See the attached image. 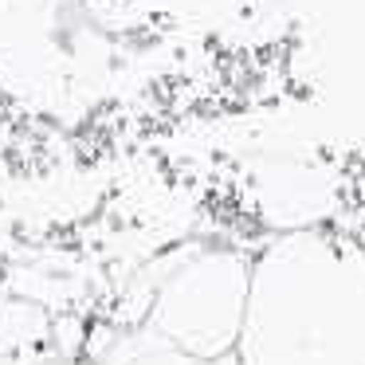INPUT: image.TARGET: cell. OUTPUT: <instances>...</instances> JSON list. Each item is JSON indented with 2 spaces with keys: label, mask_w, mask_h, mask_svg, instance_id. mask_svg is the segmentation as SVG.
Masks as SVG:
<instances>
[{
  "label": "cell",
  "mask_w": 365,
  "mask_h": 365,
  "mask_svg": "<svg viewBox=\"0 0 365 365\" xmlns=\"http://www.w3.org/2000/svg\"><path fill=\"white\" fill-rule=\"evenodd\" d=\"M255 200H259L263 220L275 224L279 232L318 228L334 208V185H326L318 169L279 161L255 177Z\"/></svg>",
  "instance_id": "3957f363"
},
{
  "label": "cell",
  "mask_w": 365,
  "mask_h": 365,
  "mask_svg": "<svg viewBox=\"0 0 365 365\" xmlns=\"http://www.w3.org/2000/svg\"><path fill=\"white\" fill-rule=\"evenodd\" d=\"M236 365H365V244L279 232L252 255Z\"/></svg>",
  "instance_id": "6da1fadb"
},
{
  "label": "cell",
  "mask_w": 365,
  "mask_h": 365,
  "mask_svg": "<svg viewBox=\"0 0 365 365\" xmlns=\"http://www.w3.org/2000/svg\"><path fill=\"white\" fill-rule=\"evenodd\" d=\"M0 365H28V361H20L16 354H0Z\"/></svg>",
  "instance_id": "8992f818"
},
{
  "label": "cell",
  "mask_w": 365,
  "mask_h": 365,
  "mask_svg": "<svg viewBox=\"0 0 365 365\" xmlns=\"http://www.w3.org/2000/svg\"><path fill=\"white\" fill-rule=\"evenodd\" d=\"M32 365H91V361H79V357H43V361H32Z\"/></svg>",
  "instance_id": "5b68a950"
},
{
  "label": "cell",
  "mask_w": 365,
  "mask_h": 365,
  "mask_svg": "<svg viewBox=\"0 0 365 365\" xmlns=\"http://www.w3.org/2000/svg\"><path fill=\"white\" fill-rule=\"evenodd\" d=\"M91 365H236V357L205 361V357H192V354H185V349L161 341L150 326H134V330L122 334V338Z\"/></svg>",
  "instance_id": "277c9868"
},
{
  "label": "cell",
  "mask_w": 365,
  "mask_h": 365,
  "mask_svg": "<svg viewBox=\"0 0 365 365\" xmlns=\"http://www.w3.org/2000/svg\"><path fill=\"white\" fill-rule=\"evenodd\" d=\"M252 287V255L240 247H185L153 279L142 326L205 361L236 354Z\"/></svg>",
  "instance_id": "7a4b0ae2"
}]
</instances>
